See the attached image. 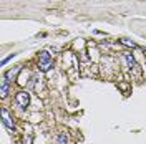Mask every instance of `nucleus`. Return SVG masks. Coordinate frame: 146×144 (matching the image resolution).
I'll use <instances>...</instances> for the list:
<instances>
[{"label":"nucleus","instance_id":"1","mask_svg":"<svg viewBox=\"0 0 146 144\" xmlns=\"http://www.w3.org/2000/svg\"><path fill=\"white\" fill-rule=\"evenodd\" d=\"M52 55L48 53V52H40L38 55V68H40V71H48L50 68H52Z\"/></svg>","mask_w":146,"mask_h":144},{"label":"nucleus","instance_id":"2","mask_svg":"<svg viewBox=\"0 0 146 144\" xmlns=\"http://www.w3.org/2000/svg\"><path fill=\"white\" fill-rule=\"evenodd\" d=\"M15 101H17L18 106L27 108L28 104H30V94H28L27 91H18L17 96H15Z\"/></svg>","mask_w":146,"mask_h":144},{"label":"nucleus","instance_id":"3","mask_svg":"<svg viewBox=\"0 0 146 144\" xmlns=\"http://www.w3.org/2000/svg\"><path fill=\"white\" fill-rule=\"evenodd\" d=\"M2 123H3L5 126L9 127L10 131H13V129H15V124H13V119L10 118L9 111H7V109H5V108L2 109Z\"/></svg>","mask_w":146,"mask_h":144},{"label":"nucleus","instance_id":"4","mask_svg":"<svg viewBox=\"0 0 146 144\" xmlns=\"http://www.w3.org/2000/svg\"><path fill=\"white\" fill-rule=\"evenodd\" d=\"M22 71V65H17V66H13L12 70H9V71L5 73V78L7 80H17V75Z\"/></svg>","mask_w":146,"mask_h":144},{"label":"nucleus","instance_id":"5","mask_svg":"<svg viewBox=\"0 0 146 144\" xmlns=\"http://www.w3.org/2000/svg\"><path fill=\"white\" fill-rule=\"evenodd\" d=\"M123 60L126 61V65L129 66V68H136L138 65H136V61H135V56L129 53V52H126V53H123Z\"/></svg>","mask_w":146,"mask_h":144},{"label":"nucleus","instance_id":"6","mask_svg":"<svg viewBox=\"0 0 146 144\" xmlns=\"http://www.w3.org/2000/svg\"><path fill=\"white\" fill-rule=\"evenodd\" d=\"M7 93H9V80L3 76L2 81H0V96H2V98H5V96H7Z\"/></svg>","mask_w":146,"mask_h":144},{"label":"nucleus","instance_id":"7","mask_svg":"<svg viewBox=\"0 0 146 144\" xmlns=\"http://www.w3.org/2000/svg\"><path fill=\"white\" fill-rule=\"evenodd\" d=\"M56 143H58V144H66V143H68L66 134H65V133H60V134H58V139H56Z\"/></svg>","mask_w":146,"mask_h":144},{"label":"nucleus","instance_id":"8","mask_svg":"<svg viewBox=\"0 0 146 144\" xmlns=\"http://www.w3.org/2000/svg\"><path fill=\"white\" fill-rule=\"evenodd\" d=\"M121 43L126 45V46H131V48H136V43L131 42V40H128V38H121Z\"/></svg>","mask_w":146,"mask_h":144},{"label":"nucleus","instance_id":"9","mask_svg":"<svg viewBox=\"0 0 146 144\" xmlns=\"http://www.w3.org/2000/svg\"><path fill=\"white\" fill-rule=\"evenodd\" d=\"M13 56H15V55L12 53V55H10V56H7V58H5V60H2V65H5V63H7V61H9V60H12V58H13Z\"/></svg>","mask_w":146,"mask_h":144},{"label":"nucleus","instance_id":"10","mask_svg":"<svg viewBox=\"0 0 146 144\" xmlns=\"http://www.w3.org/2000/svg\"><path fill=\"white\" fill-rule=\"evenodd\" d=\"M118 86H119V88H121V90H125V91L128 90V85H126V83H119Z\"/></svg>","mask_w":146,"mask_h":144}]
</instances>
